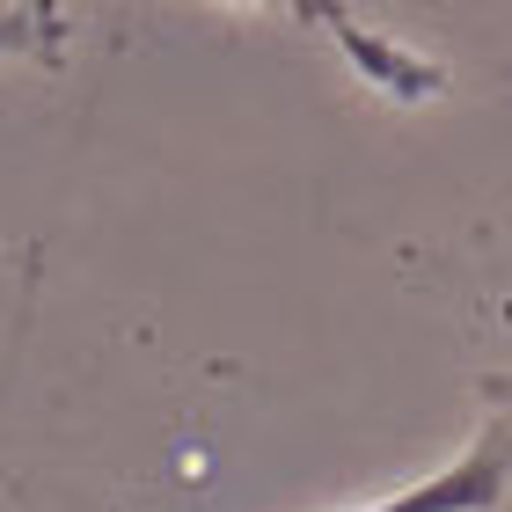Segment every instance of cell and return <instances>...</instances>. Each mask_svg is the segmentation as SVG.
I'll return each mask as SVG.
<instances>
[{
    "mask_svg": "<svg viewBox=\"0 0 512 512\" xmlns=\"http://www.w3.org/2000/svg\"><path fill=\"white\" fill-rule=\"evenodd\" d=\"M483 425L447 469L352 512H512V374H483Z\"/></svg>",
    "mask_w": 512,
    "mask_h": 512,
    "instance_id": "obj_1",
    "label": "cell"
},
{
    "mask_svg": "<svg viewBox=\"0 0 512 512\" xmlns=\"http://www.w3.org/2000/svg\"><path fill=\"white\" fill-rule=\"evenodd\" d=\"M59 44V15L52 0H30V8H0V52H52Z\"/></svg>",
    "mask_w": 512,
    "mask_h": 512,
    "instance_id": "obj_2",
    "label": "cell"
}]
</instances>
